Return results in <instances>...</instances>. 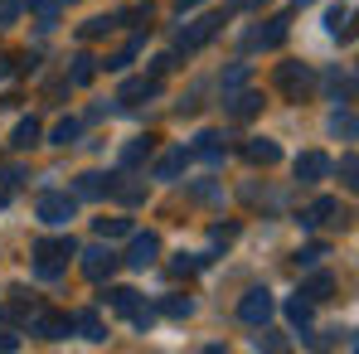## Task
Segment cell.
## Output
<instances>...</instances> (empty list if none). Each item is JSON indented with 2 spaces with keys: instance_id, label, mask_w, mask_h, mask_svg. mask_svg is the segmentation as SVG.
<instances>
[{
  "instance_id": "cell-1",
  "label": "cell",
  "mask_w": 359,
  "mask_h": 354,
  "mask_svg": "<svg viewBox=\"0 0 359 354\" xmlns=\"http://www.w3.org/2000/svg\"><path fill=\"white\" fill-rule=\"evenodd\" d=\"M78 247H73V238H44V243H34V267H39V277H59L63 272V262L73 257Z\"/></svg>"
},
{
  "instance_id": "cell-2",
  "label": "cell",
  "mask_w": 359,
  "mask_h": 354,
  "mask_svg": "<svg viewBox=\"0 0 359 354\" xmlns=\"http://www.w3.org/2000/svg\"><path fill=\"white\" fill-rule=\"evenodd\" d=\"M73 209H78V199H73V194H39V204H34V214H39L44 224H68V219H73Z\"/></svg>"
},
{
  "instance_id": "cell-3",
  "label": "cell",
  "mask_w": 359,
  "mask_h": 354,
  "mask_svg": "<svg viewBox=\"0 0 359 354\" xmlns=\"http://www.w3.org/2000/svg\"><path fill=\"white\" fill-rule=\"evenodd\" d=\"M277 88L301 102V97L311 93V68H306V63H282V68H277Z\"/></svg>"
},
{
  "instance_id": "cell-4",
  "label": "cell",
  "mask_w": 359,
  "mask_h": 354,
  "mask_svg": "<svg viewBox=\"0 0 359 354\" xmlns=\"http://www.w3.org/2000/svg\"><path fill=\"white\" fill-rule=\"evenodd\" d=\"M238 315L248 320V325H267V320H272V292H262V287H252V292L243 296Z\"/></svg>"
},
{
  "instance_id": "cell-5",
  "label": "cell",
  "mask_w": 359,
  "mask_h": 354,
  "mask_svg": "<svg viewBox=\"0 0 359 354\" xmlns=\"http://www.w3.org/2000/svg\"><path fill=\"white\" fill-rule=\"evenodd\" d=\"M219 25H224V20H219V15H204V20H194V25H189V29H184V34H180V54H194V49H199V44H209V39H214V29H219Z\"/></svg>"
},
{
  "instance_id": "cell-6",
  "label": "cell",
  "mask_w": 359,
  "mask_h": 354,
  "mask_svg": "<svg viewBox=\"0 0 359 354\" xmlns=\"http://www.w3.org/2000/svg\"><path fill=\"white\" fill-rule=\"evenodd\" d=\"M83 272H88L93 282L112 277V272H117V252H112V247H88V252H83Z\"/></svg>"
},
{
  "instance_id": "cell-7",
  "label": "cell",
  "mask_w": 359,
  "mask_h": 354,
  "mask_svg": "<svg viewBox=\"0 0 359 354\" xmlns=\"http://www.w3.org/2000/svg\"><path fill=\"white\" fill-rule=\"evenodd\" d=\"M156 257H161V238H156V233H136V238H131V252H126L131 267H151Z\"/></svg>"
},
{
  "instance_id": "cell-8",
  "label": "cell",
  "mask_w": 359,
  "mask_h": 354,
  "mask_svg": "<svg viewBox=\"0 0 359 354\" xmlns=\"http://www.w3.org/2000/svg\"><path fill=\"white\" fill-rule=\"evenodd\" d=\"M325 175H330V161H325L320 151H306V156L297 161V179L301 184H316V179H325Z\"/></svg>"
},
{
  "instance_id": "cell-9",
  "label": "cell",
  "mask_w": 359,
  "mask_h": 354,
  "mask_svg": "<svg viewBox=\"0 0 359 354\" xmlns=\"http://www.w3.org/2000/svg\"><path fill=\"white\" fill-rule=\"evenodd\" d=\"M282 39H287V20H282V15H277V20H267V29H252V34H248V44H252V49H277Z\"/></svg>"
},
{
  "instance_id": "cell-10",
  "label": "cell",
  "mask_w": 359,
  "mask_h": 354,
  "mask_svg": "<svg viewBox=\"0 0 359 354\" xmlns=\"http://www.w3.org/2000/svg\"><path fill=\"white\" fill-rule=\"evenodd\" d=\"M156 93H161V78H131V83H121L117 102H121V107H131L136 97H156Z\"/></svg>"
},
{
  "instance_id": "cell-11",
  "label": "cell",
  "mask_w": 359,
  "mask_h": 354,
  "mask_svg": "<svg viewBox=\"0 0 359 354\" xmlns=\"http://www.w3.org/2000/svg\"><path fill=\"white\" fill-rule=\"evenodd\" d=\"M68 325H73L68 315H54V311H44V315H39V311H34V330H39V335H49V340L68 335Z\"/></svg>"
},
{
  "instance_id": "cell-12",
  "label": "cell",
  "mask_w": 359,
  "mask_h": 354,
  "mask_svg": "<svg viewBox=\"0 0 359 354\" xmlns=\"http://www.w3.org/2000/svg\"><path fill=\"white\" fill-rule=\"evenodd\" d=\"M243 156H248L252 165H272V161H277L282 151H277V146H272L267 136H257V141H248V146H243Z\"/></svg>"
},
{
  "instance_id": "cell-13",
  "label": "cell",
  "mask_w": 359,
  "mask_h": 354,
  "mask_svg": "<svg viewBox=\"0 0 359 354\" xmlns=\"http://www.w3.org/2000/svg\"><path fill=\"white\" fill-rule=\"evenodd\" d=\"M184 161H189V151H184V146L165 151V156H161V165H156V179H175L180 170H184Z\"/></svg>"
},
{
  "instance_id": "cell-14",
  "label": "cell",
  "mask_w": 359,
  "mask_h": 354,
  "mask_svg": "<svg viewBox=\"0 0 359 354\" xmlns=\"http://www.w3.org/2000/svg\"><path fill=\"white\" fill-rule=\"evenodd\" d=\"M224 136L219 131H199L194 136V156H204V161H224V146H219Z\"/></svg>"
},
{
  "instance_id": "cell-15",
  "label": "cell",
  "mask_w": 359,
  "mask_h": 354,
  "mask_svg": "<svg viewBox=\"0 0 359 354\" xmlns=\"http://www.w3.org/2000/svg\"><path fill=\"white\" fill-rule=\"evenodd\" d=\"M330 287H335V282H330V272H320V277H311V282L301 287V296H306V301H325Z\"/></svg>"
},
{
  "instance_id": "cell-16",
  "label": "cell",
  "mask_w": 359,
  "mask_h": 354,
  "mask_svg": "<svg viewBox=\"0 0 359 354\" xmlns=\"http://www.w3.org/2000/svg\"><path fill=\"white\" fill-rule=\"evenodd\" d=\"M146 156H151V136H136V141L121 151V165H141Z\"/></svg>"
},
{
  "instance_id": "cell-17",
  "label": "cell",
  "mask_w": 359,
  "mask_h": 354,
  "mask_svg": "<svg viewBox=\"0 0 359 354\" xmlns=\"http://www.w3.org/2000/svg\"><path fill=\"white\" fill-rule=\"evenodd\" d=\"M34 141H39V121H34V117L20 121V126H15V151H29Z\"/></svg>"
},
{
  "instance_id": "cell-18",
  "label": "cell",
  "mask_w": 359,
  "mask_h": 354,
  "mask_svg": "<svg viewBox=\"0 0 359 354\" xmlns=\"http://www.w3.org/2000/svg\"><path fill=\"white\" fill-rule=\"evenodd\" d=\"M93 73H97V59H93V54H78V59H73V83H78V88L93 83Z\"/></svg>"
},
{
  "instance_id": "cell-19",
  "label": "cell",
  "mask_w": 359,
  "mask_h": 354,
  "mask_svg": "<svg viewBox=\"0 0 359 354\" xmlns=\"http://www.w3.org/2000/svg\"><path fill=\"white\" fill-rule=\"evenodd\" d=\"M252 112H262V93H238L233 97V117H252Z\"/></svg>"
},
{
  "instance_id": "cell-20",
  "label": "cell",
  "mask_w": 359,
  "mask_h": 354,
  "mask_svg": "<svg viewBox=\"0 0 359 354\" xmlns=\"http://www.w3.org/2000/svg\"><path fill=\"white\" fill-rule=\"evenodd\" d=\"M5 320H34V301H5Z\"/></svg>"
},
{
  "instance_id": "cell-21",
  "label": "cell",
  "mask_w": 359,
  "mask_h": 354,
  "mask_svg": "<svg viewBox=\"0 0 359 354\" xmlns=\"http://www.w3.org/2000/svg\"><path fill=\"white\" fill-rule=\"evenodd\" d=\"M107 301H112L117 311H126V315L136 311V292H131V287H112V292H107Z\"/></svg>"
},
{
  "instance_id": "cell-22",
  "label": "cell",
  "mask_w": 359,
  "mask_h": 354,
  "mask_svg": "<svg viewBox=\"0 0 359 354\" xmlns=\"http://www.w3.org/2000/svg\"><path fill=\"white\" fill-rule=\"evenodd\" d=\"M78 131H83V121H59V126L49 131V141H54V146H68V141H73Z\"/></svg>"
},
{
  "instance_id": "cell-23",
  "label": "cell",
  "mask_w": 359,
  "mask_h": 354,
  "mask_svg": "<svg viewBox=\"0 0 359 354\" xmlns=\"http://www.w3.org/2000/svg\"><path fill=\"white\" fill-rule=\"evenodd\" d=\"M78 189H83V194H102V189L112 194V175H83V184H78Z\"/></svg>"
},
{
  "instance_id": "cell-24",
  "label": "cell",
  "mask_w": 359,
  "mask_h": 354,
  "mask_svg": "<svg viewBox=\"0 0 359 354\" xmlns=\"http://www.w3.org/2000/svg\"><path fill=\"white\" fill-rule=\"evenodd\" d=\"M29 10H34V15L44 20V29H49V25L59 20V5H54V0H29Z\"/></svg>"
},
{
  "instance_id": "cell-25",
  "label": "cell",
  "mask_w": 359,
  "mask_h": 354,
  "mask_svg": "<svg viewBox=\"0 0 359 354\" xmlns=\"http://www.w3.org/2000/svg\"><path fill=\"white\" fill-rule=\"evenodd\" d=\"M97 233L102 238H121V233H131V224H126V219H97Z\"/></svg>"
},
{
  "instance_id": "cell-26",
  "label": "cell",
  "mask_w": 359,
  "mask_h": 354,
  "mask_svg": "<svg viewBox=\"0 0 359 354\" xmlns=\"http://www.w3.org/2000/svg\"><path fill=\"white\" fill-rule=\"evenodd\" d=\"M330 131L335 136H355V112H335L330 117Z\"/></svg>"
},
{
  "instance_id": "cell-27",
  "label": "cell",
  "mask_w": 359,
  "mask_h": 354,
  "mask_svg": "<svg viewBox=\"0 0 359 354\" xmlns=\"http://www.w3.org/2000/svg\"><path fill=\"white\" fill-rule=\"evenodd\" d=\"M287 315H292L297 325H306V320H311V301H306V296H297V301L287 306Z\"/></svg>"
},
{
  "instance_id": "cell-28",
  "label": "cell",
  "mask_w": 359,
  "mask_h": 354,
  "mask_svg": "<svg viewBox=\"0 0 359 354\" xmlns=\"http://www.w3.org/2000/svg\"><path fill=\"white\" fill-rule=\"evenodd\" d=\"M345 20H350V5H335V10L325 15V25H330L335 34H345Z\"/></svg>"
},
{
  "instance_id": "cell-29",
  "label": "cell",
  "mask_w": 359,
  "mask_h": 354,
  "mask_svg": "<svg viewBox=\"0 0 359 354\" xmlns=\"http://www.w3.org/2000/svg\"><path fill=\"white\" fill-rule=\"evenodd\" d=\"M78 330L88 335V340H102V325H97V315L88 311V315H78Z\"/></svg>"
},
{
  "instance_id": "cell-30",
  "label": "cell",
  "mask_w": 359,
  "mask_h": 354,
  "mask_svg": "<svg viewBox=\"0 0 359 354\" xmlns=\"http://www.w3.org/2000/svg\"><path fill=\"white\" fill-rule=\"evenodd\" d=\"M320 257H325V243H311L306 252H297V262H301V267H316Z\"/></svg>"
},
{
  "instance_id": "cell-31",
  "label": "cell",
  "mask_w": 359,
  "mask_h": 354,
  "mask_svg": "<svg viewBox=\"0 0 359 354\" xmlns=\"http://www.w3.org/2000/svg\"><path fill=\"white\" fill-rule=\"evenodd\" d=\"M189 311H194L189 296H170V301H165V315H189Z\"/></svg>"
},
{
  "instance_id": "cell-32",
  "label": "cell",
  "mask_w": 359,
  "mask_h": 354,
  "mask_svg": "<svg viewBox=\"0 0 359 354\" xmlns=\"http://www.w3.org/2000/svg\"><path fill=\"white\" fill-rule=\"evenodd\" d=\"M20 10H25V0H0V29H5V25L20 15Z\"/></svg>"
},
{
  "instance_id": "cell-33",
  "label": "cell",
  "mask_w": 359,
  "mask_h": 354,
  "mask_svg": "<svg viewBox=\"0 0 359 354\" xmlns=\"http://www.w3.org/2000/svg\"><path fill=\"white\" fill-rule=\"evenodd\" d=\"M243 78H248V63H233V68H229V78H224V93H233Z\"/></svg>"
},
{
  "instance_id": "cell-34",
  "label": "cell",
  "mask_w": 359,
  "mask_h": 354,
  "mask_svg": "<svg viewBox=\"0 0 359 354\" xmlns=\"http://www.w3.org/2000/svg\"><path fill=\"white\" fill-rule=\"evenodd\" d=\"M355 170H359L355 156H345V161H340V175H345V184H355Z\"/></svg>"
},
{
  "instance_id": "cell-35",
  "label": "cell",
  "mask_w": 359,
  "mask_h": 354,
  "mask_svg": "<svg viewBox=\"0 0 359 354\" xmlns=\"http://www.w3.org/2000/svg\"><path fill=\"white\" fill-rule=\"evenodd\" d=\"M257 345H267V350H282V345H287V340H282V335H272V330H267V335H257Z\"/></svg>"
},
{
  "instance_id": "cell-36",
  "label": "cell",
  "mask_w": 359,
  "mask_h": 354,
  "mask_svg": "<svg viewBox=\"0 0 359 354\" xmlns=\"http://www.w3.org/2000/svg\"><path fill=\"white\" fill-rule=\"evenodd\" d=\"M175 5H180V10H194V5H199V0H175Z\"/></svg>"
},
{
  "instance_id": "cell-37",
  "label": "cell",
  "mask_w": 359,
  "mask_h": 354,
  "mask_svg": "<svg viewBox=\"0 0 359 354\" xmlns=\"http://www.w3.org/2000/svg\"><path fill=\"white\" fill-rule=\"evenodd\" d=\"M0 73H5V59H0Z\"/></svg>"
},
{
  "instance_id": "cell-38",
  "label": "cell",
  "mask_w": 359,
  "mask_h": 354,
  "mask_svg": "<svg viewBox=\"0 0 359 354\" xmlns=\"http://www.w3.org/2000/svg\"><path fill=\"white\" fill-rule=\"evenodd\" d=\"M0 209H5V199H0Z\"/></svg>"
}]
</instances>
